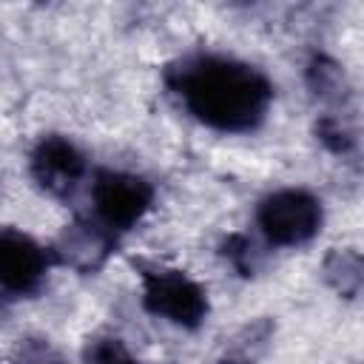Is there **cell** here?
Returning <instances> with one entry per match:
<instances>
[{"instance_id": "12", "label": "cell", "mask_w": 364, "mask_h": 364, "mask_svg": "<svg viewBox=\"0 0 364 364\" xmlns=\"http://www.w3.org/2000/svg\"><path fill=\"white\" fill-rule=\"evenodd\" d=\"M219 250H222V256L228 259V264H230L239 276H245V279L256 276V270H259V264H262V256H259V250H256V242H253L247 233H230V236H225Z\"/></svg>"}, {"instance_id": "4", "label": "cell", "mask_w": 364, "mask_h": 364, "mask_svg": "<svg viewBox=\"0 0 364 364\" xmlns=\"http://www.w3.org/2000/svg\"><path fill=\"white\" fill-rule=\"evenodd\" d=\"M154 205V185L128 171H97L91 182V219L119 236L136 228Z\"/></svg>"}, {"instance_id": "5", "label": "cell", "mask_w": 364, "mask_h": 364, "mask_svg": "<svg viewBox=\"0 0 364 364\" xmlns=\"http://www.w3.org/2000/svg\"><path fill=\"white\" fill-rule=\"evenodd\" d=\"M54 253L23 230L0 228V313L17 299L34 296L48 270Z\"/></svg>"}, {"instance_id": "10", "label": "cell", "mask_w": 364, "mask_h": 364, "mask_svg": "<svg viewBox=\"0 0 364 364\" xmlns=\"http://www.w3.org/2000/svg\"><path fill=\"white\" fill-rule=\"evenodd\" d=\"M307 88L313 91V97H318L321 102H333L341 105L350 100V85L347 77L341 71V65L327 57V54H313L307 63Z\"/></svg>"}, {"instance_id": "1", "label": "cell", "mask_w": 364, "mask_h": 364, "mask_svg": "<svg viewBox=\"0 0 364 364\" xmlns=\"http://www.w3.org/2000/svg\"><path fill=\"white\" fill-rule=\"evenodd\" d=\"M168 91L202 125L222 134L259 128L273 102V82L250 63L225 54H188L162 74Z\"/></svg>"}, {"instance_id": "8", "label": "cell", "mask_w": 364, "mask_h": 364, "mask_svg": "<svg viewBox=\"0 0 364 364\" xmlns=\"http://www.w3.org/2000/svg\"><path fill=\"white\" fill-rule=\"evenodd\" d=\"M273 336H276V321L273 318H264V316L253 318L225 341V347L219 350L216 364H259L267 355V350L273 344Z\"/></svg>"}, {"instance_id": "6", "label": "cell", "mask_w": 364, "mask_h": 364, "mask_svg": "<svg viewBox=\"0 0 364 364\" xmlns=\"http://www.w3.org/2000/svg\"><path fill=\"white\" fill-rule=\"evenodd\" d=\"M28 171L40 191H46L48 196L65 199L80 188L88 165L82 151L68 136L48 134L34 145L28 156Z\"/></svg>"}, {"instance_id": "7", "label": "cell", "mask_w": 364, "mask_h": 364, "mask_svg": "<svg viewBox=\"0 0 364 364\" xmlns=\"http://www.w3.org/2000/svg\"><path fill=\"white\" fill-rule=\"evenodd\" d=\"M114 247H117V236L108 233L102 225H97L88 216V219L71 222L60 233L57 247L51 253H54L57 262L74 267L77 273H94V270H100L108 262Z\"/></svg>"}, {"instance_id": "3", "label": "cell", "mask_w": 364, "mask_h": 364, "mask_svg": "<svg viewBox=\"0 0 364 364\" xmlns=\"http://www.w3.org/2000/svg\"><path fill=\"white\" fill-rule=\"evenodd\" d=\"M324 222L321 199L304 188H282L256 205V228L273 247L307 245Z\"/></svg>"}, {"instance_id": "14", "label": "cell", "mask_w": 364, "mask_h": 364, "mask_svg": "<svg viewBox=\"0 0 364 364\" xmlns=\"http://www.w3.org/2000/svg\"><path fill=\"white\" fill-rule=\"evenodd\" d=\"M91 361L94 364H139L119 338H100L91 347Z\"/></svg>"}, {"instance_id": "9", "label": "cell", "mask_w": 364, "mask_h": 364, "mask_svg": "<svg viewBox=\"0 0 364 364\" xmlns=\"http://www.w3.org/2000/svg\"><path fill=\"white\" fill-rule=\"evenodd\" d=\"M324 282L341 296V299H355L364 284V262L361 253L353 247H336L327 253L321 264Z\"/></svg>"}, {"instance_id": "11", "label": "cell", "mask_w": 364, "mask_h": 364, "mask_svg": "<svg viewBox=\"0 0 364 364\" xmlns=\"http://www.w3.org/2000/svg\"><path fill=\"white\" fill-rule=\"evenodd\" d=\"M316 136L336 156H353L355 154V145H358L355 131L350 128V122L338 111H327V114H321L316 119Z\"/></svg>"}, {"instance_id": "2", "label": "cell", "mask_w": 364, "mask_h": 364, "mask_svg": "<svg viewBox=\"0 0 364 364\" xmlns=\"http://www.w3.org/2000/svg\"><path fill=\"white\" fill-rule=\"evenodd\" d=\"M139 284H142V307L151 316L182 330H196L205 324L210 310L208 293L185 270L139 262Z\"/></svg>"}, {"instance_id": "13", "label": "cell", "mask_w": 364, "mask_h": 364, "mask_svg": "<svg viewBox=\"0 0 364 364\" xmlns=\"http://www.w3.org/2000/svg\"><path fill=\"white\" fill-rule=\"evenodd\" d=\"M11 361L14 364H65V358L46 338H23Z\"/></svg>"}]
</instances>
